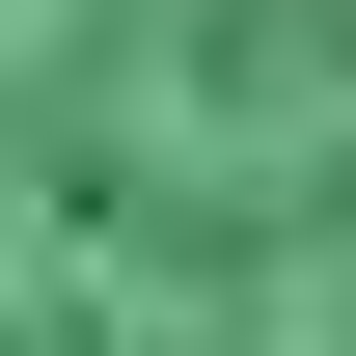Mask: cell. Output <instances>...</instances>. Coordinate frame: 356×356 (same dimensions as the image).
I'll return each mask as SVG.
<instances>
[{
  "instance_id": "6da1fadb",
  "label": "cell",
  "mask_w": 356,
  "mask_h": 356,
  "mask_svg": "<svg viewBox=\"0 0 356 356\" xmlns=\"http://www.w3.org/2000/svg\"><path fill=\"white\" fill-rule=\"evenodd\" d=\"M0 356H356V0H0Z\"/></svg>"
}]
</instances>
